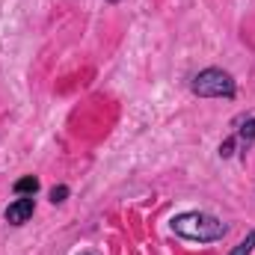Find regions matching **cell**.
<instances>
[{"instance_id": "6da1fadb", "label": "cell", "mask_w": 255, "mask_h": 255, "mask_svg": "<svg viewBox=\"0 0 255 255\" xmlns=\"http://www.w3.org/2000/svg\"><path fill=\"white\" fill-rule=\"evenodd\" d=\"M169 229L175 238L190 244H217L229 235V226L208 211H181L169 220Z\"/></svg>"}, {"instance_id": "7a4b0ae2", "label": "cell", "mask_w": 255, "mask_h": 255, "mask_svg": "<svg viewBox=\"0 0 255 255\" xmlns=\"http://www.w3.org/2000/svg\"><path fill=\"white\" fill-rule=\"evenodd\" d=\"M190 92L196 98H226V101H232L238 95V80L232 77V71L211 65V68H202L199 74H193Z\"/></svg>"}, {"instance_id": "3957f363", "label": "cell", "mask_w": 255, "mask_h": 255, "mask_svg": "<svg viewBox=\"0 0 255 255\" xmlns=\"http://www.w3.org/2000/svg\"><path fill=\"white\" fill-rule=\"evenodd\" d=\"M33 214H36V199H33V196H18L15 202L6 205L3 220H6L9 226H24V223H30Z\"/></svg>"}, {"instance_id": "277c9868", "label": "cell", "mask_w": 255, "mask_h": 255, "mask_svg": "<svg viewBox=\"0 0 255 255\" xmlns=\"http://www.w3.org/2000/svg\"><path fill=\"white\" fill-rule=\"evenodd\" d=\"M235 136H238V148H241V151L253 148V145H255V116H250V119H244Z\"/></svg>"}, {"instance_id": "5b68a950", "label": "cell", "mask_w": 255, "mask_h": 255, "mask_svg": "<svg viewBox=\"0 0 255 255\" xmlns=\"http://www.w3.org/2000/svg\"><path fill=\"white\" fill-rule=\"evenodd\" d=\"M12 193H15V196H36V193H39V178H36V175L18 178V181L12 184Z\"/></svg>"}, {"instance_id": "8992f818", "label": "cell", "mask_w": 255, "mask_h": 255, "mask_svg": "<svg viewBox=\"0 0 255 255\" xmlns=\"http://www.w3.org/2000/svg\"><path fill=\"white\" fill-rule=\"evenodd\" d=\"M253 253H255V229H250V232H247V238H244V241H241V244H238L229 255H253Z\"/></svg>"}, {"instance_id": "52a82bcc", "label": "cell", "mask_w": 255, "mask_h": 255, "mask_svg": "<svg viewBox=\"0 0 255 255\" xmlns=\"http://www.w3.org/2000/svg\"><path fill=\"white\" fill-rule=\"evenodd\" d=\"M235 151H238V136L232 133L229 139H223V142H220V157H223V160H229V157H235Z\"/></svg>"}, {"instance_id": "ba28073f", "label": "cell", "mask_w": 255, "mask_h": 255, "mask_svg": "<svg viewBox=\"0 0 255 255\" xmlns=\"http://www.w3.org/2000/svg\"><path fill=\"white\" fill-rule=\"evenodd\" d=\"M65 199H68V187H65V184L51 187V205H63Z\"/></svg>"}, {"instance_id": "9c48e42d", "label": "cell", "mask_w": 255, "mask_h": 255, "mask_svg": "<svg viewBox=\"0 0 255 255\" xmlns=\"http://www.w3.org/2000/svg\"><path fill=\"white\" fill-rule=\"evenodd\" d=\"M104 3H110V6H116V3H122V0H104Z\"/></svg>"}]
</instances>
